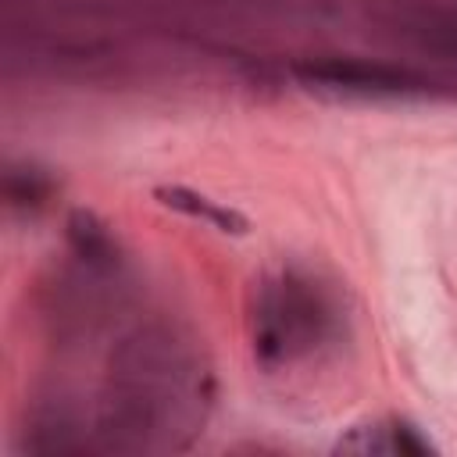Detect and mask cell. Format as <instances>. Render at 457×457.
I'll list each match as a JSON object with an SVG mask.
<instances>
[{"label": "cell", "instance_id": "cell-1", "mask_svg": "<svg viewBox=\"0 0 457 457\" xmlns=\"http://www.w3.org/2000/svg\"><path fill=\"white\" fill-rule=\"evenodd\" d=\"M311 82H321V86H332L343 93H400L403 89L400 75L382 71V68H361V64L318 68V71H311Z\"/></svg>", "mask_w": 457, "mask_h": 457}]
</instances>
